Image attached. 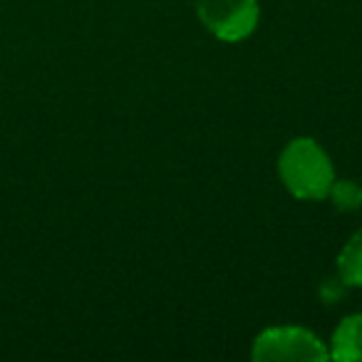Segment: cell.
Returning <instances> with one entry per match:
<instances>
[{
  "mask_svg": "<svg viewBox=\"0 0 362 362\" xmlns=\"http://www.w3.org/2000/svg\"><path fill=\"white\" fill-rule=\"evenodd\" d=\"M197 13L209 33L223 42L246 40L258 25V0H197Z\"/></svg>",
  "mask_w": 362,
  "mask_h": 362,
  "instance_id": "cell-3",
  "label": "cell"
},
{
  "mask_svg": "<svg viewBox=\"0 0 362 362\" xmlns=\"http://www.w3.org/2000/svg\"><path fill=\"white\" fill-rule=\"evenodd\" d=\"M278 171L286 189L298 199L320 202L330 194L335 171H332L330 156L320 149V144L308 136L293 139L283 149L278 159Z\"/></svg>",
  "mask_w": 362,
  "mask_h": 362,
  "instance_id": "cell-1",
  "label": "cell"
},
{
  "mask_svg": "<svg viewBox=\"0 0 362 362\" xmlns=\"http://www.w3.org/2000/svg\"><path fill=\"white\" fill-rule=\"evenodd\" d=\"M256 362H325L330 357L325 342L298 325L268 327L253 342Z\"/></svg>",
  "mask_w": 362,
  "mask_h": 362,
  "instance_id": "cell-2",
  "label": "cell"
},
{
  "mask_svg": "<svg viewBox=\"0 0 362 362\" xmlns=\"http://www.w3.org/2000/svg\"><path fill=\"white\" fill-rule=\"evenodd\" d=\"M330 357L340 362L362 360V313H355V315H347L340 320L335 335H332Z\"/></svg>",
  "mask_w": 362,
  "mask_h": 362,
  "instance_id": "cell-4",
  "label": "cell"
},
{
  "mask_svg": "<svg viewBox=\"0 0 362 362\" xmlns=\"http://www.w3.org/2000/svg\"><path fill=\"white\" fill-rule=\"evenodd\" d=\"M337 273L345 286H362V228L345 243L337 256Z\"/></svg>",
  "mask_w": 362,
  "mask_h": 362,
  "instance_id": "cell-5",
  "label": "cell"
},
{
  "mask_svg": "<svg viewBox=\"0 0 362 362\" xmlns=\"http://www.w3.org/2000/svg\"><path fill=\"white\" fill-rule=\"evenodd\" d=\"M337 211H357L362 206V187L352 179H342V181H332L330 194Z\"/></svg>",
  "mask_w": 362,
  "mask_h": 362,
  "instance_id": "cell-6",
  "label": "cell"
}]
</instances>
